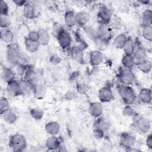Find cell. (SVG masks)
<instances>
[{"mask_svg": "<svg viewBox=\"0 0 152 152\" xmlns=\"http://www.w3.org/2000/svg\"><path fill=\"white\" fill-rule=\"evenodd\" d=\"M118 91L121 99L126 105H132L137 101V96L131 86L121 84L118 87Z\"/></svg>", "mask_w": 152, "mask_h": 152, "instance_id": "1", "label": "cell"}, {"mask_svg": "<svg viewBox=\"0 0 152 152\" xmlns=\"http://www.w3.org/2000/svg\"><path fill=\"white\" fill-rule=\"evenodd\" d=\"M20 49L17 43H11L7 45L6 50V58L7 62L12 66H17L19 63Z\"/></svg>", "mask_w": 152, "mask_h": 152, "instance_id": "2", "label": "cell"}, {"mask_svg": "<svg viewBox=\"0 0 152 152\" xmlns=\"http://www.w3.org/2000/svg\"><path fill=\"white\" fill-rule=\"evenodd\" d=\"M9 146L14 151H22L27 147L26 139L21 134H14L10 138Z\"/></svg>", "mask_w": 152, "mask_h": 152, "instance_id": "3", "label": "cell"}, {"mask_svg": "<svg viewBox=\"0 0 152 152\" xmlns=\"http://www.w3.org/2000/svg\"><path fill=\"white\" fill-rule=\"evenodd\" d=\"M118 79L121 84L131 86L136 81V77L131 69L122 66L119 70Z\"/></svg>", "mask_w": 152, "mask_h": 152, "instance_id": "4", "label": "cell"}, {"mask_svg": "<svg viewBox=\"0 0 152 152\" xmlns=\"http://www.w3.org/2000/svg\"><path fill=\"white\" fill-rule=\"evenodd\" d=\"M132 117L134 118L132 125L135 129L142 133H146L149 131L150 122L147 118L136 113Z\"/></svg>", "mask_w": 152, "mask_h": 152, "instance_id": "5", "label": "cell"}, {"mask_svg": "<svg viewBox=\"0 0 152 152\" xmlns=\"http://www.w3.org/2000/svg\"><path fill=\"white\" fill-rule=\"evenodd\" d=\"M97 15L99 24H109L112 17V13L108 7L105 5H101L99 8Z\"/></svg>", "mask_w": 152, "mask_h": 152, "instance_id": "6", "label": "cell"}, {"mask_svg": "<svg viewBox=\"0 0 152 152\" xmlns=\"http://www.w3.org/2000/svg\"><path fill=\"white\" fill-rule=\"evenodd\" d=\"M59 45L63 49H67L71 47L72 43V37L69 32L64 28L56 37Z\"/></svg>", "mask_w": 152, "mask_h": 152, "instance_id": "7", "label": "cell"}, {"mask_svg": "<svg viewBox=\"0 0 152 152\" xmlns=\"http://www.w3.org/2000/svg\"><path fill=\"white\" fill-rule=\"evenodd\" d=\"M97 32L98 37L106 44L112 39V31L108 24H99V26L97 28Z\"/></svg>", "mask_w": 152, "mask_h": 152, "instance_id": "8", "label": "cell"}, {"mask_svg": "<svg viewBox=\"0 0 152 152\" xmlns=\"http://www.w3.org/2000/svg\"><path fill=\"white\" fill-rule=\"evenodd\" d=\"M98 98L100 102L102 103H107L112 101L114 99V96L110 87L107 86L102 87L99 90Z\"/></svg>", "mask_w": 152, "mask_h": 152, "instance_id": "9", "label": "cell"}, {"mask_svg": "<svg viewBox=\"0 0 152 152\" xmlns=\"http://www.w3.org/2000/svg\"><path fill=\"white\" fill-rule=\"evenodd\" d=\"M135 142V137L128 132H123L121 134L119 139L120 145L126 149L131 148Z\"/></svg>", "mask_w": 152, "mask_h": 152, "instance_id": "10", "label": "cell"}, {"mask_svg": "<svg viewBox=\"0 0 152 152\" xmlns=\"http://www.w3.org/2000/svg\"><path fill=\"white\" fill-rule=\"evenodd\" d=\"M84 49L79 47L77 45L74 46L70 48V56L76 62L83 64L84 63Z\"/></svg>", "mask_w": 152, "mask_h": 152, "instance_id": "11", "label": "cell"}, {"mask_svg": "<svg viewBox=\"0 0 152 152\" xmlns=\"http://www.w3.org/2000/svg\"><path fill=\"white\" fill-rule=\"evenodd\" d=\"M135 65L137 66L147 59V52L143 47H138L135 49L132 55Z\"/></svg>", "mask_w": 152, "mask_h": 152, "instance_id": "12", "label": "cell"}, {"mask_svg": "<svg viewBox=\"0 0 152 152\" xmlns=\"http://www.w3.org/2000/svg\"><path fill=\"white\" fill-rule=\"evenodd\" d=\"M103 61V53L99 50H93L89 55V62L91 65L96 66L102 63Z\"/></svg>", "mask_w": 152, "mask_h": 152, "instance_id": "13", "label": "cell"}, {"mask_svg": "<svg viewBox=\"0 0 152 152\" xmlns=\"http://www.w3.org/2000/svg\"><path fill=\"white\" fill-rule=\"evenodd\" d=\"M45 146L50 151L58 150L61 147V141L56 135H50L46 140Z\"/></svg>", "mask_w": 152, "mask_h": 152, "instance_id": "14", "label": "cell"}, {"mask_svg": "<svg viewBox=\"0 0 152 152\" xmlns=\"http://www.w3.org/2000/svg\"><path fill=\"white\" fill-rule=\"evenodd\" d=\"M88 111L91 116L97 118L101 116L103 113V106L99 102H91L89 104Z\"/></svg>", "mask_w": 152, "mask_h": 152, "instance_id": "15", "label": "cell"}, {"mask_svg": "<svg viewBox=\"0 0 152 152\" xmlns=\"http://www.w3.org/2000/svg\"><path fill=\"white\" fill-rule=\"evenodd\" d=\"M7 84V91L10 96L17 97L22 95L18 81L15 80Z\"/></svg>", "mask_w": 152, "mask_h": 152, "instance_id": "16", "label": "cell"}, {"mask_svg": "<svg viewBox=\"0 0 152 152\" xmlns=\"http://www.w3.org/2000/svg\"><path fill=\"white\" fill-rule=\"evenodd\" d=\"M2 80L8 84L15 80V73L10 68L4 67L1 71Z\"/></svg>", "mask_w": 152, "mask_h": 152, "instance_id": "17", "label": "cell"}, {"mask_svg": "<svg viewBox=\"0 0 152 152\" xmlns=\"http://www.w3.org/2000/svg\"><path fill=\"white\" fill-rule=\"evenodd\" d=\"M151 90L150 88H142L137 96L138 100L142 103L148 104L151 101Z\"/></svg>", "mask_w": 152, "mask_h": 152, "instance_id": "18", "label": "cell"}, {"mask_svg": "<svg viewBox=\"0 0 152 152\" xmlns=\"http://www.w3.org/2000/svg\"><path fill=\"white\" fill-rule=\"evenodd\" d=\"M18 83L22 95L28 96L30 95L31 93H33L32 86L28 81H27L24 78H22L20 81H18Z\"/></svg>", "mask_w": 152, "mask_h": 152, "instance_id": "19", "label": "cell"}, {"mask_svg": "<svg viewBox=\"0 0 152 152\" xmlns=\"http://www.w3.org/2000/svg\"><path fill=\"white\" fill-rule=\"evenodd\" d=\"M45 129L49 135H56L60 131V126L58 122L50 121L45 125Z\"/></svg>", "mask_w": 152, "mask_h": 152, "instance_id": "20", "label": "cell"}, {"mask_svg": "<svg viewBox=\"0 0 152 152\" xmlns=\"http://www.w3.org/2000/svg\"><path fill=\"white\" fill-rule=\"evenodd\" d=\"M38 42L40 45L46 46L50 41V36L48 31L45 28H40L38 31Z\"/></svg>", "mask_w": 152, "mask_h": 152, "instance_id": "21", "label": "cell"}, {"mask_svg": "<svg viewBox=\"0 0 152 152\" xmlns=\"http://www.w3.org/2000/svg\"><path fill=\"white\" fill-rule=\"evenodd\" d=\"M89 14L84 11H81L75 14L76 24L80 27H84L89 20Z\"/></svg>", "mask_w": 152, "mask_h": 152, "instance_id": "22", "label": "cell"}, {"mask_svg": "<svg viewBox=\"0 0 152 152\" xmlns=\"http://www.w3.org/2000/svg\"><path fill=\"white\" fill-rule=\"evenodd\" d=\"M64 23L68 27H73L76 24L75 14L72 11H66L64 15Z\"/></svg>", "mask_w": 152, "mask_h": 152, "instance_id": "23", "label": "cell"}, {"mask_svg": "<svg viewBox=\"0 0 152 152\" xmlns=\"http://www.w3.org/2000/svg\"><path fill=\"white\" fill-rule=\"evenodd\" d=\"M24 45L26 50L30 53L36 52L39 49L40 46V44L38 42V41L31 40L28 39L27 37H25Z\"/></svg>", "mask_w": 152, "mask_h": 152, "instance_id": "24", "label": "cell"}, {"mask_svg": "<svg viewBox=\"0 0 152 152\" xmlns=\"http://www.w3.org/2000/svg\"><path fill=\"white\" fill-rule=\"evenodd\" d=\"M1 115L4 121L8 124H12L15 123L17 119V116L16 113L11 109L7 110Z\"/></svg>", "mask_w": 152, "mask_h": 152, "instance_id": "25", "label": "cell"}, {"mask_svg": "<svg viewBox=\"0 0 152 152\" xmlns=\"http://www.w3.org/2000/svg\"><path fill=\"white\" fill-rule=\"evenodd\" d=\"M109 122L104 118L99 117L96 119L94 123V128H97L106 132L109 129Z\"/></svg>", "mask_w": 152, "mask_h": 152, "instance_id": "26", "label": "cell"}, {"mask_svg": "<svg viewBox=\"0 0 152 152\" xmlns=\"http://www.w3.org/2000/svg\"><path fill=\"white\" fill-rule=\"evenodd\" d=\"M23 15L27 19H33L35 16V9L34 6L27 2L23 7Z\"/></svg>", "mask_w": 152, "mask_h": 152, "instance_id": "27", "label": "cell"}, {"mask_svg": "<svg viewBox=\"0 0 152 152\" xmlns=\"http://www.w3.org/2000/svg\"><path fill=\"white\" fill-rule=\"evenodd\" d=\"M0 37L2 42L10 44L13 41L14 36L9 28H1Z\"/></svg>", "mask_w": 152, "mask_h": 152, "instance_id": "28", "label": "cell"}, {"mask_svg": "<svg viewBox=\"0 0 152 152\" xmlns=\"http://www.w3.org/2000/svg\"><path fill=\"white\" fill-rule=\"evenodd\" d=\"M128 37L124 33H121L115 37L113 41V45L117 49H122Z\"/></svg>", "mask_w": 152, "mask_h": 152, "instance_id": "29", "label": "cell"}, {"mask_svg": "<svg viewBox=\"0 0 152 152\" xmlns=\"http://www.w3.org/2000/svg\"><path fill=\"white\" fill-rule=\"evenodd\" d=\"M125 55H132L135 49V43L131 37H128L123 48Z\"/></svg>", "mask_w": 152, "mask_h": 152, "instance_id": "30", "label": "cell"}, {"mask_svg": "<svg viewBox=\"0 0 152 152\" xmlns=\"http://www.w3.org/2000/svg\"><path fill=\"white\" fill-rule=\"evenodd\" d=\"M152 23V11L147 9L142 14V24L143 26H151Z\"/></svg>", "mask_w": 152, "mask_h": 152, "instance_id": "31", "label": "cell"}, {"mask_svg": "<svg viewBox=\"0 0 152 152\" xmlns=\"http://www.w3.org/2000/svg\"><path fill=\"white\" fill-rule=\"evenodd\" d=\"M121 62L122 64V66L128 69H131L135 66L132 55L125 54L122 58Z\"/></svg>", "mask_w": 152, "mask_h": 152, "instance_id": "32", "label": "cell"}, {"mask_svg": "<svg viewBox=\"0 0 152 152\" xmlns=\"http://www.w3.org/2000/svg\"><path fill=\"white\" fill-rule=\"evenodd\" d=\"M83 28L84 33L90 40L93 41L98 37L97 28H95L94 27L89 26H86Z\"/></svg>", "mask_w": 152, "mask_h": 152, "instance_id": "33", "label": "cell"}, {"mask_svg": "<svg viewBox=\"0 0 152 152\" xmlns=\"http://www.w3.org/2000/svg\"><path fill=\"white\" fill-rule=\"evenodd\" d=\"M30 115L33 119L40 120L44 115V112L39 107H34L30 110Z\"/></svg>", "mask_w": 152, "mask_h": 152, "instance_id": "34", "label": "cell"}, {"mask_svg": "<svg viewBox=\"0 0 152 152\" xmlns=\"http://www.w3.org/2000/svg\"><path fill=\"white\" fill-rule=\"evenodd\" d=\"M137 67L142 72L147 74L150 72L151 70V68H152L151 62L150 60L147 59L142 63L137 65Z\"/></svg>", "mask_w": 152, "mask_h": 152, "instance_id": "35", "label": "cell"}, {"mask_svg": "<svg viewBox=\"0 0 152 152\" xmlns=\"http://www.w3.org/2000/svg\"><path fill=\"white\" fill-rule=\"evenodd\" d=\"M10 109V103L7 98L2 97L0 99V114H2Z\"/></svg>", "mask_w": 152, "mask_h": 152, "instance_id": "36", "label": "cell"}, {"mask_svg": "<svg viewBox=\"0 0 152 152\" xmlns=\"http://www.w3.org/2000/svg\"><path fill=\"white\" fill-rule=\"evenodd\" d=\"M11 21L8 15H0V27L1 28H8Z\"/></svg>", "mask_w": 152, "mask_h": 152, "instance_id": "37", "label": "cell"}, {"mask_svg": "<svg viewBox=\"0 0 152 152\" xmlns=\"http://www.w3.org/2000/svg\"><path fill=\"white\" fill-rule=\"evenodd\" d=\"M108 25L112 30H119L122 26V22L119 18L112 16Z\"/></svg>", "mask_w": 152, "mask_h": 152, "instance_id": "38", "label": "cell"}, {"mask_svg": "<svg viewBox=\"0 0 152 152\" xmlns=\"http://www.w3.org/2000/svg\"><path fill=\"white\" fill-rule=\"evenodd\" d=\"M142 36L147 41L152 40V27L151 26H143L142 30Z\"/></svg>", "mask_w": 152, "mask_h": 152, "instance_id": "39", "label": "cell"}, {"mask_svg": "<svg viewBox=\"0 0 152 152\" xmlns=\"http://www.w3.org/2000/svg\"><path fill=\"white\" fill-rule=\"evenodd\" d=\"M89 90L87 84L83 83H78L76 84V91L81 94H85Z\"/></svg>", "mask_w": 152, "mask_h": 152, "instance_id": "40", "label": "cell"}, {"mask_svg": "<svg viewBox=\"0 0 152 152\" xmlns=\"http://www.w3.org/2000/svg\"><path fill=\"white\" fill-rule=\"evenodd\" d=\"M64 28L63 26L59 23L55 22L53 24L52 27V33L56 38Z\"/></svg>", "mask_w": 152, "mask_h": 152, "instance_id": "41", "label": "cell"}, {"mask_svg": "<svg viewBox=\"0 0 152 152\" xmlns=\"http://www.w3.org/2000/svg\"><path fill=\"white\" fill-rule=\"evenodd\" d=\"M135 114L134 109L132 107L131 105H126L123 108L122 115L124 116L130 117L133 116Z\"/></svg>", "mask_w": 152, "mask_h": 152, "instance_id": "42", "label": "cell"}, {"mask_svg": "<svg viewBox=\"0 0 152 152\" xmlns=\"http://www.w3.org/2000/svg\"><path fill=\"white\" fill-rule=\"evenodd\" d=\"M9 7L7 3L4 1L0 2V15H8Z\"/></svg>", "mask_w": 152, "mask_h": 152, "instance_id": "43", "label": "cell"}, {"mask_svg": "<svg viewBox=\"0 0 152 152\" xmlns=\"http://www.w3.org/2000/svg\"><path fill=\"white\" fill-rule=\"evenodd\" d=\"M104 132L103 131L97 129V128H94L93 135L95 139L96 140H101L104 137Z\"/></svg>", "mask_w": 152, "mask_h": 152, "instance_id": "44", "label": "cell"}, {"mask_svg": "<svg viewBox=\"0 0 152 152\" xmlns=\"http://www.w3.org/2000/svg\"><path fill=\"white\" fill-rule=\"evenodd\" d=\"M77 96V93L73 90H68L65 94V97L67 100H74Z\"/></svg>", "mask_w": 152, "mask_h": 152, "instance_id": "45", "label": "cell"}, {"mask_svg": "<svg viewBox=\"0 0 152 152\" xmlns=\"http://www.w3.org/2000/svg\"><path fill=\"white\" fill-rule=\"evenodd\" d=\"M61 58L57 54L54 53L50 58V62L53 64H55V65L58 64L59 63L61 62Z\"/></svg>", "mask_w": 152, "mask_h": 152, "instance_id": "46", "label": "cell"}, {"mask_svg": "<svg viewBox=\"0 0 152 152\" xmlns=\"http://www.w3.org/2000/svg\"><path fill=\"white\" fill-rule=\"evenodd\" d=\"M27 37L31 40L38 41V32L37 31H30L28 33Z\"/></svg>", "mask_w": 152, "mask_h": 152, "instance_id": "47", "label": "cell"}, {"mask_svg": "<svg viewBox=\"0 0 152 152\" xmlns=\"http://www.w3.org/2000/svg\"><path fill=\"white\" fill-rule=\"evenodd\" d=\"M146 145L150 149H152V135L150 134L147 136L146 139Z\"/></svg>", "mask_w": 152, "mask_h": 152, "instance_id": "48", "label": "cell"}, {"mask_svg": "<svg viewBox=\"0 0 152 152\" xmlns=\"http://www.w3.org/2000/svg\"><path fill=\"white\" fill-rule=\"evenodd\" d=\"M13 2L16 4L17 6H19V7H24V5L27 2V1H23V0H14L13 1Z\"/></svg>", "mask_w": 152, "mask_h": 152, "instance_id": "49", "label": "cell"}]
</instances>
